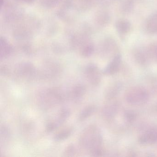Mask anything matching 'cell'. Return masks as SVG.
I'll list each match as a JSON object with an SVG mask.
<instances>
[{"label":"cell","mask_w":157,"mask_h":157,"mask_svg":"<svg viewBox=\"0 0 157 157\" xmlns=\"http://www.w3.org/2000/svg\"><path fill=\"white\" fill-rule=\"evenodd\" d=\"M79 144L82 149L89 151L92 156H101L104 152L102 136L94 125L88 126L82 131Z\"/></svg>","instance_id":"1"},{"label":"cell","mask_w":157,"mask_h":157,"mask_svg":"<svg viewBox=\"0 0 157 157\" xmlns=\"http://www.w3.org/2000/svg\"><path fill=\"white\" fill-rule=\"evenodd\" d=\"M124 98L128 104L140 106L147 102L149 93L146 88L142 86H132L126 90Z\"/></svg>","instance_id":"2"},{"label":"cell","mask_w":157,"mask_h":157,"mask_svg":"<svg viewBox=\"0 0 157 157\" xmlns=\"http://www.w3.org/2000/svg\"><path fill=\"white\" fill-rule=\"evenodd\" d=\"M84 74L87 80L92 85L98 86L101 83L103 73L96 65L94 64L88 65L85 68Z\"/></svg>","instance_id":"3"},{"label":"cell","mask_w":157,"mask_h":157,"mask_svg":"<svg viewBox=\"0 0 157 157\" xmlns=\"http://www.w3.org/2000/svg\"><path fill=\"white\" fill-rule=\"evenodd\" d=\"M138 142L144 146H151L157 142V127L149 128L142 132L138 137Z\"/></svg>","instance_id":"4"},{"label":"cell","mask_w":157,"mask_h":157,"mask_svg":"<svg viewBox=\"0 0 157 157\" xmlns=\"http://www.w3.org/2000/svg\"><path fill=\"white\" fill-rule=\"evenodd\" d=\"M70 116V112L68 109L63 108L59 112L56 117L48 121L46 126L48 132H52L62 124Z\"/></svg>","instance_id":"5"},{"label":"cell","mask_w":157,"mask_h":157,"mask_svg":"<svg viewBox=\"0 0 157 157\" xmlns=\"http://www.w3.org/2000/svg\"><path fill=\"white\" fill-rule=\"evenodd\" d=\"M122 61L121 55L117 54L113 58L112 61L103 71V74L106 76H112L117 74L121 68Z\"/></svg>","instance_id":"6"},{"label":"cell","mask_w":157,"mask_h":157,"mask_svg":"<svg viewBox=\"0 0 157 157\" xmlns=\"http://www.w3.org/2000/svg\"><path fill=\"white\" fill-rule=\"evenodd\" d=\"M133 57L135 62L141 67H146L149 63L151 57L149 50H145L141 48H137L133 52Z\"/></svg>","instance_id":"7"},{"label":"cell","mask_w":157,"mask_h":157,"mask_svg":"<svg viewBox=\"0 0 157 157\" xmlns=\"http://www.w3.org/2000/svg\"><path fill=\"white\" fill-rule=\"evenodd\" d=\"M122 88V84L119 82L115 81L110 83L105 90L104 97L106 101L116 99Z\"/></svg>","instance_id":"8"},{"label":"cell","mask_w":157,"mask_h":157,"mask_svg":"<svg viewBox=\"0 0 157 157\" xmlns=\"http://www.w3.org/2000/svg\"><path fill=\"white\" fill-rule=\"evenodd\" d=\"M36 72L35 68L33 66L30 64H25L20 66L16 71V73L18 76L24 78L26 79H30L33 78Z\"/></svg>","instance_id":"9"},{"label":"cell","mask_w":157,"mask_h":157,"mask_svg":"<svg viewBox=\"0 0 157 157\" xmlns=\"http://www.w3.org/2000/svg\"><path fill=\"white\" fill-rule=\"evenodd\" d=\"M115 27L118 33L121 36H124L130 33L131 24L127 20L121 19L116 22Z\"/></svg>","instance_id":"10"},{"label":"cell","mask_w":157,"mask_h":157,"mask_svg":"<svg viewBox=\"0 0 157 157\" xmlns=\"http://www.w3.org/2000/svg\"><path fill=\"white\" fill-rule=\"evenodd\" d=\"M146 31L148 33H157V12L154 13L147 19L145 25Z\"/></svg>","instance_id":"11"},{"label":"cell","mask_w":157,"mask_h":157,"mask_svg":"<svg viewBox=\"0 0 157 157\" xmlns=\"http://www.w3.org/2000/svg\"><path fill=\"white\" fill-rule=\"evenodd\" d=\"M73 131V127L68 126L62 128L55 134L54 137V140L56 141L65 140L68 138L72 135Z\"/></svg>","instance_id":"12"},{"label":"cell","mask_w":157,"mask_h":157,"mask_svg":"<svg viewBox=\"0 0 157 157\" xmlns=\"http://www.w3.org/2000/svg\"><path fill=\"white\" fill-rule=\"evenodd\" d=\"M96 111V106L94 105H89L85 106L79 114L78 120L80 122H82L90 117Z\"/></svg>","instance_id":"13"},{"label":"cell","mask_w":157,"mask_h":157,"mask_svg":"<svg viewBox=\"0 0 157 157\" xmlns=\"http://www.w3.org/2000/svg\"><path fill=\"white\" fill-rule=\"evenodd\" d=\"M86 89L82 84H76L73 86L70 92V96L74 100H79L86 93Z\"/></svg>","instance_id":"14"},{"label":"cell","mask_w":157,"mask_h":157,"mask_svg":"<svg viewBox=\"0 0 157 157\" xmlns=\"http://www.w3.org/2000/svg\"><path fill=\"white\" fill-rule=\"evenodd\" d=\"M134 6L133 0H123L121 5L122 12L124 13L130 12Z\"/></svg>","instance_id":"15"},{"label":"cell","mask_w":157,"mask_h":157,"mask_svg":"<svg viewBox=\"0 0 157 157\" xmlns=\"http://www.w3.org/2000/svg\"><path fill=\"white\" fill-rule=\"evenodd\" d=\"M77 154V149L74 145L71 144L66 147L63 152V156L65 157H71L75 156Z\"/></svg>","instance_id":"16"},{"label":"cell","mask_w":157,"mask_h":157,"mask_svg":"<svg viewBox=\"0 0 157 157\" xmlns=\"http://www.w3.org/2000/svg\"><path fill=\"white\" fill-rule=\"evenodd\" d=\"M149 52L151 56L155 58L157 60V46L153 48V49L150 50Z\"/></svg>","instance_id":"17"},{"label":"cell","mask_w":157,"mask_h":157,"mask_svg":"<svg viewBox=\"0 0 157 157\" xmlns=\"http://www.w3.org/2000/svg\"><path fill=\"white\" fill-rule=\"evenodd\" d=\"M152 110H153V113L157 115V104L154 105V106H153Z\"/></svg>","instance_id":"18"}]
</instances>
